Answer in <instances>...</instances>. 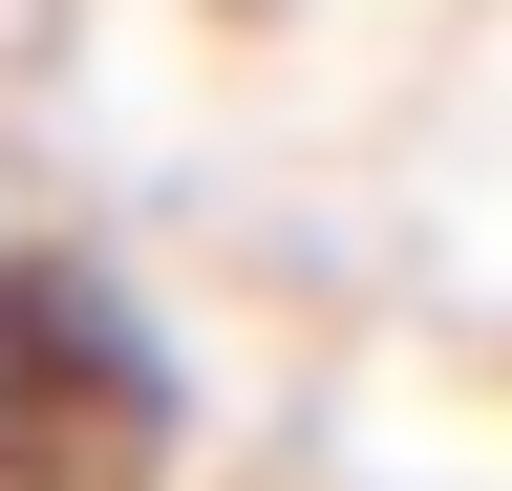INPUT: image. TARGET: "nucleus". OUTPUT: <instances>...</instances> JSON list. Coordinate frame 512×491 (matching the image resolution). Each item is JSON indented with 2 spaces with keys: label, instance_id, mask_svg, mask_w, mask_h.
Returning <instances> with one entry per match:
<instances>
[{
  "label": "nucleus",
  "instance_id": "obj_1",
  "mask_svg": "<svg viewBox=\"0 0 512 491\" xmlns=\"http://www.w3.org/2000/svg\"><path fill=\"white\" fill-rule=\"evenodd\" d=\"M150 406V342H128V299L86 257H43V235H0V491H64L107 470V427Z\"/></svg>",
  "mask_w": 512,
  "mask_h": 491
}]
</instances>
